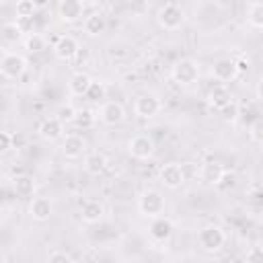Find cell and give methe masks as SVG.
<instances>
[{
	"label": "cell",
	"instance_id": "cell-9",
	"mask_svg": "<svg viewBox=\"0 0 263 263\" xmlns=\"http://www.w3.org/2000/svg\"><path fill=\"white\" fill-rule=\"evenodd\" d=\"M80 51V43L76 41V37L72 35H62L55 43H53V55L62 62H70L78 55Z\"/></svg>",
	"mask_w": 263,
	"mask_h": 263
},
{
	"label": "cell",
	"instance_id": "cell-36",
	"mask_svg": "<svg viewBox=\"0 0 263 263\" xmlns=\"http://www.w3.org/2000/svg\"><path fill=\"white\" fill-rule=\"evenodd\" d=\"M247 201H249V205L261 210V208H263V189H253V191L247 195Z\"/></svg>",
	"mask_w": 263,
	"mask_h": 263
},
{
	"label": "cell",
	"instance_id": "cell-32",
	"mask_svg": "<svg viewBox=\"0 0 263 263\" xmlns=\"http://www.w3.org/2000/svg\"><path fill=\"white\" fill-rule=\"evenodd\" d=\"M47 261H49V263H72L74 257L68 255L66 251H51V253L47 255Z\"/></svg>",
	"mask_w": 263,
	"mask_h": 263
},
{
	"label": "cell",
	"instance_id": "cell-39",
	"mask_svg": "<svg viewBox=\"0 0 263 263\" xmlns=\"http://www.w3.org/2000/svg\"><path fill=\"white\" fill-rule=\"evenodd\" d=\"M236 62V68H238V72H245V70H249V58H238V60H234Z\"/></svg>",
	"mask_w": 263,
	"mask_h": 263
},
{
	"label": "cell",
	"instance_id": "cell-24",
	"mask_svg": "<svg viewBox=\"0 0 263 263\" xmlns=\"http://www.w3.org/2000/svg\"><path fill=\"white\" fill-rule=\"evenodd\" d=\"M25 49L29 53H43L47 49V39L39 33H29L25 39Z\"/></svg>",
	"mask_w": 263,
	"mask_h": 263
},
{
	"label": "cell",
	"instance_id": "cell-4",
	"mask_svg": "<svg viewBox=\"0 0 263 263\" xmlns=\"http://www.w3.org/2000/svg\"><path fill=\"white\" fill-rule=\"evenodd\" d=\"M156 21L164 31H177L185 21V12H183V8L179 4L166 2L164 6H160V10L156 14Z\"/></svg>",
	"mask_w": 263,
	"mask_h": 263
},
{
	"label": "cell",
	"instance_id": "cell-21",
	"mask_svg": "<svg viewBox=\"0 0 263 263\" xmlns=\"http://www.w3.org/2000/svg\"><path fill=\"white\" fill-rule=\"evenodd\" d=\"M107 156L103 154V152H90V154H86L84 156V171L88 173V175H101L105 168H107Z\"/></svg>",
	"mask_w": 263,
	"mask_h": 263
},
{
	"label": "cell",
	"instance_id": "cell-11",
	"mask_svg": "<svg viewBox=\"0 0 263 263\" xmlns=\"http://www.w3.org/2000/svg\"><path fill=\"white\" fill-rule=\"evenodd\" d=\"M84 14V2L82 0H60L58 4V16L64 23H76Z\"/></svg>",
	"mask_w": 263,
	"mask_h": 263
},
{
	"label": "cell",
	"instance_id": "cell-30",
	"mask_svg": "<svg viewBox=\"0 0 263 263\" xmlns=\"http://www.w3.org/2000/svg\"><path fill=\"white\" fill-rule=\"evenodd\" d=\"M249 136H251L253 142H257V144L263 146V119H257V121L251 123V127H249Z\"/></svg>",
	"mask_w": 263,
	"mask_h": 263
},
{
	"label": "cell",
	"instance_id": "cell-12",
	"mask_svg": "<svg viewBox=\"0 0 263 263\" xmlns=\"http://www.w3.org/2000/svg\"><path fill=\"white\" fill-rule=\"evenodd\" d=\"M99 117L105 125H119L125 119V107L117 101H107V103H103Z\"/></svg>",
	"mask_w": 263,
	"mask_h": 263
},
{
	"label": "cell",
	"instance_id": "cell-25",
	"mask_svg": "<svg viewBox=\"0 0 263 263\" xmlns=\"http://www.w3.org/2000/svg\"><path fill=\"white\" fill-rule=\"evenodd\" d=\"M95 121H97V115H95L92 109H78L76 119H74V125L78 129H90L95 125Z\"/></svg>",
	"mask_w": 263,
	"mask_h": 263
},
{
	"label": "cell",
	"instance_id": "cell-17",
	"mask_svg": "<svg viewBox=\"0 0 263 263\" xmlns=\"http://www.w3.org/2000/svg\"><path fill=\"white\" fill-rule=\"evenodd\" d=\"M205 101H208V105H210L212 109L222 111L228 103H232V95H230V90H228L224 84H216V86H212V88L208 90Z\"/></svg>",
	"mask_w": 263,
	"mask_h": 263
},
{
	"label": "cell",
	"instance_id": "cell-15",
	"mask_svg": "<svg viewBox=\"0 0 263 263\" xmlns=\"http://www.w3.org/2000/svg\"><path fill=\"white\" fill-rule=\"evenodd\" d=\"M53 214V203L47 197H33L29 203V216L35 222H47Z\"/></svg>",
	"mask_w": 263,
	"mask_h": 263
},
{
	"label": "cell",
	"instance_id": "cell-2",
	"mask_svg": "<svg viewBox=\"0 0 263 263\" xmlns=\"http://www.w3.org/2000/svg\"><path fill=\"white\" fill-rule=\"evenodd\" d=\"M138 210L146 218H156L162 216L164 212V197L158 189H144L138 197Z\"/></svg>",
	"mask_w": 263,
	"mask_h": 263
},
{
	"label": "cell",
	"instance_id": "cell-31",
	"mask_svg": "<svg viewBox=\"0 0 263 263\" xmlns=\"http://www.w3.org/2000/svg\"><path fill=\"white\" fill-rule=\"evenodd\" d=\"M236 185V175L234 173H224L222 175V179L218 181V185H216V189H220V191H228V189H232Z\"/></svg>",
	"mask_w": 263,
	"mask_h": 263
},
{
	"label": "cell",
	"instance_id": "cell-10",
	"mask_svg": "<svg viewBox=\"0 0 263 263\" xmlns=\"http://www.w3.org/2000/svg\"><path fill=\"white\" fill-rule=\"evenodd\" d=\"M60 150L66 158L74 160V158H80L86 150V140L78 134H68L62 138V144H60Z\"/></svg>",
	"mask_w": 263,
	"mask_h": 263
},
{
	"label": "cell",
	"instance_id": "cell-13",
	"mask_svg": "<svg viewBox=\"0 0 263 263\" xmlns=\"http://www.w3.org/2000/svg\"><path fill=\"white\" fill-rule=\"evenodd\" d=\"M39 136L45 140V142H55V140H62L64 138V121L60 117H47L39 123Z\"/></svg>",
	"mask_w": 263,
	"mask_h": 263
},
{
	"label": "cell",
	"instance_id": "cell-29",
	"mask_svg": "<svg viewBox=\"0 0 263 263\" xmlns=\"http://www.w3.org/2000/svg\"><path fill=\"white\" fill-rule=\"evenodd\" d=\"M247 18H249V23H251L255 29H263V2H255V4L249 8Z\"/></svg>",
	"mask_w": 263,
	"mask_h": 263
},
{
	"label": "cell",
	"instance_id": "cell-5",
	"mask_svg": "<svg viewBox=\"0 0 263 263\" xmlns=\"http://www.w3.org/2000/svg\"><path fill=\"white\" fill-rule=\"evenodd\" d=\"M25 70H27V60H25V55H21V53H16V51H6V53L2 55V60H0V72H2L4 78L16 80V78H21V76L25 74Z\"/></svg>",
	"mask_w": 263,
	"mask_h": 263
},
{
	"label": "cell",
	"instance_id": "cell-28",
	"mask_svg": "<svg viewBox=\"0 0 263 263\" xmlns=\"http://www.w3.org/2000/svg\"><path fill=\"white\" fill-rule=\"evenodd\" d=\"M37 12L35 0H18L16 2V18H33Z\"/></svg>",
	"mask_w": 263,
	"mask_h": 263
},
{
	"label": "cell",
	"instance_id": "cell-37",
	"mask_svg": "<svg viewBox=\"0 0 263 263\" xmlns=\"http://www.w3.org/2000/svg\"><path fill=\"white\" fill-rule=\"evenodd\" d=\"M222 117L226 119V121H234L236 117H238V107H236V103L232 101V103H228L224 109H222Z\"/></svg>",
	"mask_w": 263,
	"mask_h": 263
},
{
	"label": "cell",
	"instance_id": "cell-6",
	"mask_svg": "<svg viewBox=\"0 0 263 263\" xmlns=\"http://www.w3.org/2000/svg\"><path fill=\"white\" fill-rule=\"evenodd\" d=\"M154 150H156V144H154L152 136H148V134H138V136H134L127 142V152L136 160H148V158H152Z\"/></svg>",
	"mask_w": 263,
	"mask_h": 263
},
{
	"label": "cell",
	"instance_id": "cell-27",
	"mask_svg": "<svg viewBox=\"0 0 263 263\" xmlns=\"http://www.w3.org/2000/svg\"><path fill=\"white\" fill-rule=\"evenodd\" d=\"M21 37H23V29L18 27L16 21H12V23H4V25H2V39H4L6 43H16Z\"/></svg>",
	"mask_w": 263,
	"mask_h": 263
},
{
	"label": "cell",
	"instance_id": "cell-16",
	"mask_svg": "<svg viewBox=\"0 0 263 263\" xmlns=\"http://www.w3.org/2000/svg\"><path fill=\"white\" fill-rule=\"evenodd\" d=\"M148 234H150L152 240L164 242V240H168L171 234H173V222H171L168 218H164V216H156V218H152V222H150Z\"/></svg>",
	"mask_w": 263,
	"mask_h": 263
},
{
	"label": "cell",
	"instance_id": "cell-14",
	"mask_svg": "<svg viewBox=\"0 0 263 263\" xmlns=\"http://www.w3.org/2000/svg\"><path fill=\"white\" fill-rule=\"evenodd\" d=\"M212 74H214V78L220 80V82H230V80H234L240 72H238L234 60H230V58H222V60L214 62V66H212Z\"/></svg>",
	"mask_w": 263,
	"mask_h": 263
},
{
	"label": "cell",
	"instance_id": "cell-23",
	"mask_svg": "<svg viewBox=\"0 0 263 263\" xmlns=\"http://www.w3.org/2000/svg\"><path fill=\"white\" fill-rule=\"evenodd\" d=\"M12 189L16 195L21 197H29L35 193V179L29 177V175H18L12 179Z\"/></svg>",
	"mask_w": 263,
	"mask_h": 263
},
{
	"label": "cell",
	"instance_id": "cell-35",
	"mask_svg": "<svg viewBox=\"0 0 263 263\" xmlns=\"http://www.w3.org/2000/svg\"><path fill=\"white\" fill-rule=\"evenodd\" d=\"M245 261H249V263H263V247H251L245 253Z\"/></svg>",
	"mask_w": 263,
	"mask_h": 263
},
{
	"label": "cell",
	"instance_id": "cell-1",
	"mask_svg": "<svg viewBox=\"0 0 263 263\" xmlns=\"http://www.w3.org/2000/svg\"><path fill=\"white\" fill-rule=\"evenodd\" d=\"M199 74H201L199 64H197L195 60H191V58H181V60H177V62L173 64V68H171L173 80H175L177 84H181V86H191V84H195V82L199 80Z\"/></svg>",
	"mask_w": 263,
	"mask_h": 263
},
{
	"label": "cell",
	"instance_id": "cell-8",
	"mask_svg": "<svg viewBox=\"0 0 263 263\" xmlns=\"http://www.w3.org/2000/svg\"><path fill=\"white\" fill-rule=\"evenodd\" d=\"M158 179L168 189H179L185 183V171L179 162H166L158 171Z\"/></svg>",
	"mask_w": 263,
	"mask_h": 263
},
{
	"label": "cell",
	"instance_id": "cell-40",
	"mask_svg": "<svg viewBox=\"0 0 263 263\" xmlns=\"http://www.w3.org/2000/svg\"><path fill=\"white\" fill-rule=\"evenodd\" d=\"M255 92H257V97L263 101V76L257 80V88H255Z\"/></svg>",
	"mask_w": 263,
	"mask_h": 263
},
{
	"label": "cell",
	"instance_id": "cell-20",
	"mask_svg": "<svg viewBox=\"0 0 263 263\" xmlns=\"http://www.w3.org/2000/svg\"><path fill=\"white\" fill-rule=\"evenodd\" d=\"M90 82H92V78H90L88 74L76 72V74L70 76V80H68V90H70L72 97H84L86 90H88V86H90Z\"/></svg>",
	"mask_w": 263,
	"mask_h": 263
},
{
	"label": "cell",
	"instance_id": "cell-38",
	"mask_svg": "<svg viewBox=\"0 0 263 263\" xmlns=\"http://www.w3.org/2000/svg\"><path fill=\"white\" fill-rule=\"evenodd\" d=\"M16 23L23 29V33H29L33 29V18H16Z\"/></svg>",
	"mask_w": 263,
	"mask_h": 263
},
{
	"label": "cell",
	"instance_id": "cell-33",
	"mask_svg": "<svg viewBox=\"0 0 263 263\" xmlns=\"http://www.w3.org/2000/svg\"><path fill=\"white\" fill-rule=\"evenodd\" d=\"M76 113H78V109H74L72 105H66V107H62V109H60L58 117H60L64 123H74V119H76Z\"/></svg>",
	"mask_w": 263,
	"mask_h": 263
},
{
	"label": "cell",
	"instance_id": "cell-22",
	"mask_svg": "<svg viewBox=\"0 0 263 263\" xmlns=\"http://www.w3.org/2000/svg\"><path fill=\"white\" fill-rule=\"evenodd\" d=\"M84 33L88 35V37H99L103 31H105V27H107V23H105V16L101 14V12H92V14H88L86 18H84Z\"/></svg>",
	"mask_w": 263,
	"mask_h": 263
},
{
	"label": "cell",
	"instance_id": "cell-7",
	"mask_svg": "<svg viewBox=\"0 0 263 263\" xmlns=\"http://www.w3.org/2000/svg\"><path fill=\"white\" fill-rule=\"evenodd\" d=\"M160 107H162V103L154 92H142V95H138V99L134 103V113L142 119H150L160 111Z\"/></svg>",
	"mask_w": 263,
	"mask_h": 263
},
{
	"label": "cell",
	"instance_id": "cell-26",
	"mask_svg": "<svg viewBox=\"0 0 263 263\" xmlns=\"http://www.w3.org/2000/svg\"><path fill=\"white\" fill-rule=\"evenodd\" d=\"M105 95H107L105 82L103 80H92L90 86H88V90H86V95H84V99L90 101V103H99L101 99H105Z\"/></svg>",
	"mask_w": 263,
	"mask_h": 263
},
{
	"label": "cell",
	"instance_id": "cell-19",
	"mask_svg": "<svg viewBox=\"0 0 263 263\" xmlns=\"http://www.w3.org/2000/svg\"><path fill=\"white\" fill-rule=\"evenodd\" d=\"M226 173V168L218 162V160H210V162H203L201 164V168H199V177H201V181L203 183H208V185H212V187H216L218 185V181L222 179V175Z\"/></svg>",
	"mask_w": 263,
	"mask_h": 263
},
{
	"label": "cell",
	"instance_id": "cell-3",
	"mask_svg": "<svg viewBox=\"0 0 263 263\" xmlns=\"http://www.w3.org/2000/svg\"><path fill=\"white\" fill-rule=\"evenodd\" d=\"M197 242H199V247H201L205 253H216V251H220V249L224 247L226 234H224V230H222L220 226L208 224V226H203V228L197 232Z\"/></svg>",
	"mask_w": 263,
	"mask_h": 263
},
{
	"label": "cell",
	"instance_id": "cell-34",
	"mask_svg": "<svg viewBox=\"0 0 263 263\" xmlns=\"http://www.w3.org/2000/svg\"><path fill=\"white\" fill-rule=\"evenodd\" d=\"M12 146H14V136L10 132H2L0 134V152L6 154L12 150Z\"/></svg>",
	"mask_w": 263,
	"mask_h": 263
},
{
	"label": "cell",
	"instance_id": "cell-18",
	"mask_svg": "<svg viewBox=\"0 0 263 263\" xmlns=\"http://www.w3.org/2000/svg\"><path fill=\"white\" fill-rule=\"evenodd\" d=\"M103 216H105V205L97 199H86L80 205V218L86 224H97L103 220Z\"/></svg>",
	"mask_w": 263,
	"mask_h": 263
}]
</instances>
